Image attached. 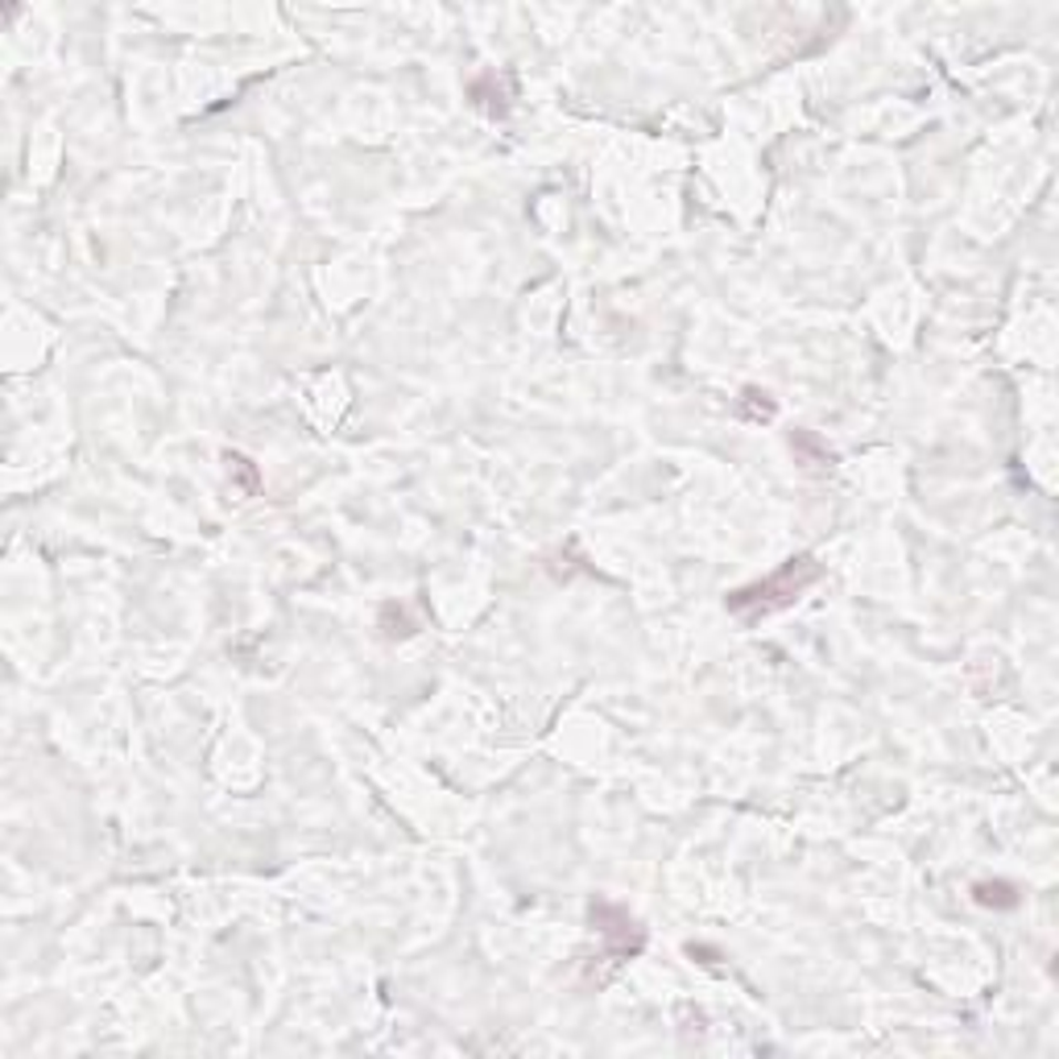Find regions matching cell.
Returning <instances> with one entry per match:
<instances>
[{"label":"cell","mask_w":1059,"mask_h":1059,"mask_svg":"<svg viewBox=\"0 0 1059 1059\" xmlns=\"http://www.w3.org/2000/svg\"><path fill=\"white\" fill-rule=\"evenodd\" d=\"M820 575H823V568L811 559V554H795V559H787V563L775 571V575H766V580H758V584L728 592L725 609L741 621L770 617V613H778V609H791V604L799 601Z\"/></svg>","instance_id":"obj_1"},{"label":"cell","mask_w":1059,"mask_h":1059,"mask_svg":"<svg viewBox=\"0 0 1059 1059\" xmlns=\"http://www.w3.org/2000/svg\"><path fill=\"white\" fill-rule=\"evenodd\" d=\"M592 927L601 932L613 956H637L646 948V932L637 927V918L630 911H621L613 902H592Z\"/></svg>","instance_id":"obj_2"},{"label":"cell","mask_w":1059,"mask_h":1059,"mask_svg":"<svg viewBox=\"0 0 1059 1059\" xmlns=\"http://www.w3.org/2000/svg\"><path fill=\"white\" fill-rule=\"evenodd\" d=\"M973 899L980 906H994V911H1010L1018 906V885L1014 882H977L973 885Z\"/></svg>","instance_id":"obj_3"},{"label":"cell","mask_w":1059,"mask_h":1059,"mask_svg":"<svg viewBox=\"0 0 1059 1059\" xmlns=\"http://www.w3.org/2000/svg\"><path fill=\"white\" fill-rule=\"evenodd\" d=\"M745 402L754 406V411H749L754 423H761V418L770 423V418H775V402H770V394H761V390H745Z\"/></svg>","instance_id":"obj_4"}]
</instances>
